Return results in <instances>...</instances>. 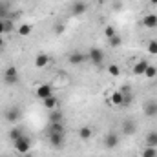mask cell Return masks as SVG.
Segmentation results:
<instances>
[{"label":"cell","mask_w":157,"mask_h":157,"mask_svg":"<svg viewBox=\"0 0 157 157\" xmlns=\"http://www.w3.org/2000/svg\"><path fill=\"white\" fill-rule=\"evenodd\" d=\"M48 137L53 148H62L66 144V132H48Z\"/></svg>","instance_id":"cell-1"},{"label":"cell","mask_w":157,"mask_h":157,"mask_svg":"<svg viewBox=\"0 0 157 157\" xmlns=\"http://www.w3.org/2000/svg\"><path fill=\"white\" fill-rule=\"evenodd\" d=\"M20 80V75H18V70L15 68V66H7L6 70H4V82L7 84V86H13V84H17Z\"/></svg>","instance_id":"cell-2"},{"label":"cell","mask_w":157,"mask_h":157,"mask_svg":"<svg viewBox=\"0 0 157 157\" xmlns=\"http://www.w3.org/2000/svg\"><path fill=\"white\" fill-rule=\"evenodd\" d=\"M88 59H90V62L93 66H102V62H104V51L101 48H90Z\"/></svg>","instance_id":"cell-3"},{"label":"cell","mask_w":157,"mask_h":157,"mask_svg":"<svg viewBox=\"0 0 157 157\" xmlns=\"http://www.w3.org/2000/svg\"><path fill=\"white\" fill-rule=\"evenodd\" d=\"M20 117H22V112H20L18 106H9V108H6V112H4V119H6V122L15 124V122L20 121Z\"/></svg>","instance_id":"cell-4"},{"label":"cell","mask_w":157,"mask_h":157,"mask_svg":"<svg viewBox=\"0 0 157 157\" xmlns=\"http://www.w3.org/2000/svg\"><path fill=\"white\" fill-rule=\"evenodd\" d=\"M13 144H15V150H17L18 154H22V155H24V154H28V152L31 150V139H29V137H26V135H22L20 139H17Z\"/></svg>","instance_id":"cell-5"},{"label":"cell","mask_w":157,"mask_h":157,"mask_svg":"<svg viewBox=\"0 0 157 157\" xmlns=\"http://www.w3.org/2000/svg\"><path fill=\"white\" fill-rule=\"evenodd\" d=\"M135 132H137V124H135L132 119L122 121V126H121V135H122V137H130V135H133Z\"/></svg>","instance_id":"cell-6"},{"label":"cell","mask_w":157,"mask_h":157,"mask_svg":"<svg viewBox=\"0 0 157 157\" xmlns=\"http://www.w3.org/2000/svg\"><path fill=\"white\" fill-rule=\"evenodd\" d=\"M86 59H88V57H86L82 51L75 49V51L70 53V57H68V64H71V66H82V64L86 62Z\"/></svg>","instance_id":"cell-7"},{"label":"cell","mask_w":157,"mask_h":157,"mask_svg":"<svg viewBox=\"0 0 157 157\" xmlns=\"http://www.w3.org/2000/svg\"><path fill=\"white\" fill-rule=\"evenodd\" d=\"M119 133H115V132H110V133H106L104 135V139H102V144L108 148V150H112V148H115L119 144Z\"/></svg>","instance_id":"cell-8"},{"label":"cell","mask_w":157,"mask_h":157,"mask_svg":"<svg viewBox=\"0 0 157 157\" xmlns=\"http://www.w3.org/2000/svg\"><path fill=\"white\" fill-rule=\"evenodd\" d=\"M35 95L39 97L40 101H44V99L51 97V95H53V86H51V84H42V86H39V88H37Z\"/></svg>","instance_id":"cell-9"},{"label":"cell","mask_w":157,"mask_h":157,"mask_svg":"<svg viewBox=\"0 0 157 157\" xmlns=\"http://www.w3.org/2000/svg\"><path fill=\"white\" fill-rule=\"evenodd\" d=\"M11 4L6 2V0H0V20H7L11 18Z\"/></svg>","instance_id":"cell-10"},{"label":"cell","mask_w":157,"mask_h":157,"mask_svg":"<svg viewBox=\"0 0 157 157\" xmlns=\"http://www.w3.org/2000/svg\"><path fill=\"white\" fill-rule=\"evenodd\" d=\"M49 62H51V57H49V55H46V53H39V55L35 57V68H39V70L46 68Z\"/></svg>","instance_id":"cell-11"},{"label":"cell","mask_w":157,"mask_h":157,"mask_svg":"<svg viewBox=\"0 0 157 157\" xmlns=\"http://www.w3.org/2000/svg\"><path fill=\"white\" fill-rule=\"evenodd\" d=\"M86 9H88L86 2L78 0V2H75V4L71 6V15H73V17H80V15H84V13H86Z\"/></svg>","instance_id":"cell-12"},{"label":"cell","mask_w":157,"mask_h":157,"mask_svg":"<svg viewBox=\"0 0 157 157\" xmlns=\"http://www.w3.org/2000/svg\"><path fill=\"white\" fill-rule=\"evenodd\" d=\"M143 26H144V28H148V29L157 28V15H154V13L144 15V18H143Z\"/></svg>","instance_id":"cell-13"},{"label":"cell","mask_w":157,"mask_h":157,"mask_svg":"<svg viewBox=\"0 0 157 157\" xmlns=\"http://www.w3.org/2000/svg\"><path fill=\"white\" fill-rule=\"evenodd\" d=\"M144 115L146 117H157V101H148L144 104Z\"/></svg>","instance_id":"cell-14"},{"label":"cell","mask_w":157,"mask_h":157,"mask_svg":"<svg viewBox=\"0 0 157 157\" xmlns=\"http://www.w3.org/2000/svg\"><path fill=\"white\" fill-rule=\"evenodd\" d=\"M49 122H64V113L60 110H49Z\"/></svg>","instance_id":"cell-15"},{"label":"cell","mask_w":157,"mask_h":157,"mask_svg":"<svg viewBox=\"0 0 157 157\" xmlns=\"http://www.w3.org/2000/svg\"><path fill=\"white\" fill-rule=\"evenodd\" d=\"M148 60H139L135 66H133V73L135 75H144V71H146V68H148Z\"/></svg>","instance_id":"cell-16"},{"label":"cell","mask_w":157,"mask_h":157,"mask_svg":"<svg viewBox=\"0 0 157 157\" xmlns=\"http://www.w3.org/2000/svg\"><path fill=\"white\" fill-rule=\"evenodd\" d=\"M78 137H80L82 141H90V139L93 137V130H91L90 126H82V128L78 130Z\"/></svg>","instance_id":"cell-17"},{"label":"cell","mask_w":157,"mask_h":157,"mask_svg":"<svg viewBox=\"0 0 157 157\" xmlns=\"http://www.w3.org/2000/svg\"><path fill=\"white\" fill-rule=\"evenodd\" d=\"M146 146H150V148H157V132H150V133H146Z\"/></svg>","instance_id":"cell-18"},{"label":"cell","mask_w":157,"mask_h":157,"mask_svg":"<svg viewBox=\"0 0 157 157\" xmlns=\"http://www.w3.org/2000/svg\"><path fill=\"white\" fill-rule=\"evenodd\" d=\"M42 102H44V108H48V110H55V108H57V104H59V101H57V97H55V95H51V97L44 99Z\"/></svg>","instance_id":"cell-19"},{"label":"cell","mask_w":157,"mask_h":157,"mask_svg":"<svg viewBox=\"0 0 157 157\" xmlns=\"http://www.w3.org/2000/svg\"><path fill=\"white\" fill-rule=\"evenodd\" d=\"M48 132H66V124L64 122H49Z\"/></svg>","instance_id":"cell-20"},{"label":"cell","mask_w":157,"mask_h":157,"mask_svg":"<svg viewBox=\"0 0 157 157\" xmlns=\"http://www.w3.org/2000/svg\"><path fill=\"white\" fill-rule=\"evenodd\" d=\"M22 135H24V130H22V128H20V126H15V128H13V130H11V132H9V139H11V141H13V143H15V141H17V139H20V137H22Z\"/></svg>","instance_id":"cell-21"},{"label":"cell","mask_w":157,"mask_h":157,"mask_svg":"<svg viewBox=\"0 0 157 157\" xmlns=\"http://www.w3.org/2000/svg\"><path fill=\"white\" fill-rule=\"evenodd\" d=\"M110 102H112L113 106H119V108H121V104H122V93H121L119 90L112 93V97H110Z\"/></svg>","instance_id":"cell-22"},{"label":"cell","mask_w":157,"mask_h":157,"mask_svg":"<svg viewBox=\"0 0 157 157\" xmlns=\"http://www.w3.org/2000/svg\"><path fill=\"white\" fill-rule=\"evenodd\" d=\"M31 31H33V26H29V24H22L18 28V35L20 37H28V35H31Z\"/></svg>","instance_id":"cell-23"},{"label":"cell","mask_w":157,"mask_h":157,"mask_svg":"<svg viewBox=\"0 0 157 157\" xmlns=\"http://www.w3.org/2000/svg\"><path fill=\"white\" fill-rule=\"evenodd\" d=\"M155 75H157V68H155V66H152V64H148V68H146V71H144V75H143V77L154 78Z\"/></svg>","instance_id":"cell-24"},{"label":"cell","mask_w":157,"mask_h":157,"mask_svg":"<svg viewBox=\"0 0 157 157\" xmlns=\"http://www.w3.org/2000/svg\"><path fill=\"white\" fill-rule=\"evenodd\" d=\"M108 44H110L112 48H119V46L122 44V37H121V35H115V37L108 39Z\"/></svg>","instance_id":"cell-25"},{"label":"cell","mask_w":157,"mask_h":157,"mask_svg":"<svg viewBox=\"0 0 157 157\" xmlns=\"http://www.w3.org/2000/svg\"><path fill=\"white\" fill-rule=\"evenodd\" d=\"M108 73H110L112 77H117L119 73H121V70H119L117 64H108Z\"/></svg>","instance_id":"cell-26"},{"label":"cell","mask_w":157,"mask_h":157,"mask_svg":"<svg viewBox=\"0 0 157 157\" xmlns=\"http://www.w3.org/2000/svg\"><path fill=\"white\" fill-rule=\"evenodd\" d=\"M13 22H15V20H9V18H7V20H4V29H6V35H7V33H11V31L15 29V24H13Z\"/></svg>","instance_id":"cell-27"},{"label":"cell","mask_w":157,"mask_h":157,"mask_svg":"<svg viewBox=\"0 0 157 157\" xmlns=\"http://www.w3.org/2000/svg\"><path fill=\"white\" fill-rule=\"evenodd\" d=\"M104 35H106V39H112V37L117 35V31H115L113 26H106V28H104Z\"/></svg>","instance_id":"cell-28"},{"label":"cell","mask_w":157,"mask_h":157,"mask_svg":"<svg viewBox=\"0 0 157 157\" xmlns=\"http://www.w3.org/2000/svg\"><path fill=\"white\" fill-rule=\"evenodd\" d=\"M143 157H157L155 148H150V146H146V148L143 150Z\"/></svg>","instance_id":"cell-29"},{"label":"cell","mask_w":157,"mask_h":157,"mask_svg":"<svg viewBox=\"0 0 157 157\" xmlns=\"http://www.w3.org/2000/svg\"><path fill=\"white\" fill-rule=\"evenodd\" d=\"M148 51L152 55H157V40H150L148 42Z\"/></svg>","instance_id":"cell-30"},{"label":"cell","mask_w":157,"mask_h":157,"mask_svg":"<svg viewBox=\"0 0 157 157\" xmlns=\"http://www.w3.org/2000/svg\"><path fill=\"white\" fill-rule=\"evenodd\" d=\"M66 31V24L64 22H59L57 26H55V35H60V33H64Z\"/></svg>","instance_id":"cell-31"},{"label":"cell","mask_w":157,"mask_h":157,"mask_svg":"<svg viewBox=\"0 0 157 157\" xmlns=\"http://www.w3.org/2000/svg\"><path fill=\"white\" fill-rule=\"evenodd\" d=\"M6 35V29H4V20H0V37Z\"/></svg>","instance_id":"cell-32"},{"label":"cell","mask_w":157,"mask_h":157,"mask_svg":"<svg viewBox=\"0 0 157 157\" xmlns=\"http://www.w3.org/2000/svg\"><path fill=\"white\" fill-rule=\"evenodd\" d=\"M2 46H4V39H2V37H0V48H2Z\"/></svg>","instance_id":"cell-33"},{"label":"cell","mask_w":157,"mask_h":157,"mask_svg":"<svg viewBox=\"0 0 157 157\" xmlns=\"http://www.w3.org/2000/svg\"><path fill=\"white\" fill-rule=\"evenodd\" d=\"M150 4H154V6H157V0H150Z\"/></svg>","instance_id":"cell-34"},{"label":"cell","mask_w":157,"mask_h":157,"mask_svg":"<svg viewBox=\"0 0 157 157\" xmlns=\"http://www.w3.org/2000/svg\"><path fill=\"white\" fill-rule=\"evenodd\" d=\"M24 157H33V155H29V154H24Z\"/></svg>","instance_id":"cell-35"}]
</instances>
